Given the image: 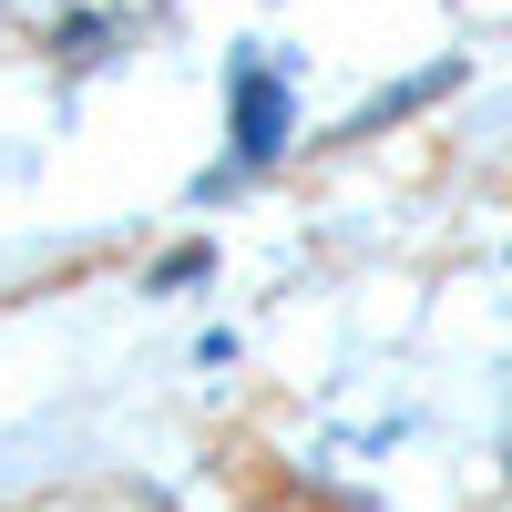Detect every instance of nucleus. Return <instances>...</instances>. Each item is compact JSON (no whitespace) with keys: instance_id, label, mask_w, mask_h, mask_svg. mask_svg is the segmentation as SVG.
<instances>
[{"instance_id":"f257e3e1","label":"nucleus","mask_w":512,"mask_h":512,"mask_svg":"<svg viewBox=\"0 0 512 512\" xmlns=\"http://www.w3.org/2000/svg\"><path fill=\"white\" fill-rule=\"evenodd\" d=\"M287 154V82L267 62H236V164H277Z\"/></svg>"},{"instance_id":"f03ea898","label":"nucleus","mask_w":512,"mask_h":512,"mask_svg":"<svg viewBox=\"0 0 512 512\" xmlns=\"http://www.w3.org/2000/svg\"><path fill=\"white\" fill-rule=\"evenodd\" d=\"M195 277H205V246H175V256L154 267V297H164V287H195Z\"/></svg>"}]
</instances>
